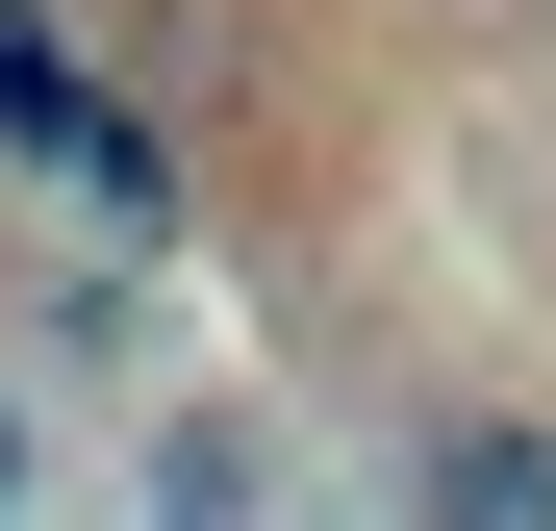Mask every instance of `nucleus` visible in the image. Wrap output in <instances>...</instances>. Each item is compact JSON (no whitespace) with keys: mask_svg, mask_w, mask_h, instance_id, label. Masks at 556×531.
Returning <instances> with one entry per match:
<instances>
[{"mask_svg":"<svg viewBox=\"0 0 556 531\" xmlns=\"http://www.w3.org/2000/svg\"><path fill=\"white\" fill-rule=\"evenodd\" d=\"M0 152H51V177H102V203L152 228V152H127V102H76V51L26 26V0H0Z\"/></svg>","mask_w":556,"mask_h":531,"instance_id":"obj_2","label":"nucleus"},{"mask_svg":"<svg viewBox=\"0 0 556 531\" xmlns=\"http://www.w3.org/2000/svg\"><path fill=\"white\" fill-rule=\"evenodd\" d=\"M405 531H556V405H430L405 430Z\"/></svg>","mask_w":556,"mask_h":531,"instance_id":"obj_1","label":"nucleus"},{"mask_svg":"<svg viewBox=\"0 0 556 531\" xmlns=\"http://www.w3.org/2000/svg\"><path fill=\"white\" fill-rule=\"evenodd\" d=\"M26 481H51V430H26V380H0V531H26Z\"/></svg>","mask_w":556,"mask_h":531,"instance_id":"obj_3","label":"nucleus"}]
</instances>
